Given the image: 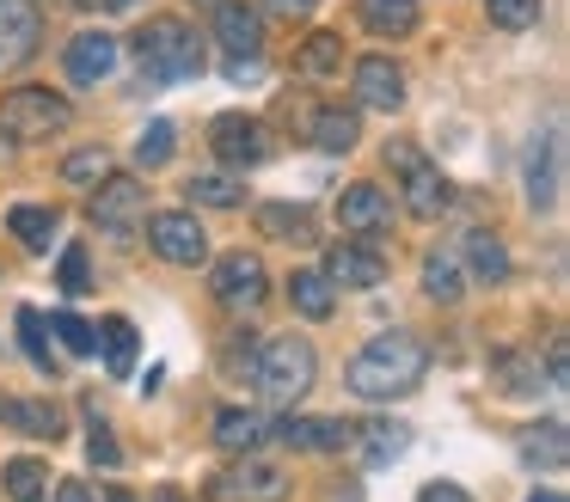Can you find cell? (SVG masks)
<instances>
[{
	"instance_id": "obj_1",
	"label": "cell",
	"mask_w": 570,
	"mask_h": 502,
	"mask_svg": "<svg viewBox=\"0 0 570 502\" xmlns=\"http://www.w3.org/2000/svg\"><path fill=\"white\" fill-rule=\"evenodd\" d=\"M423 374H430V350H423L417 337H405V331H381V337L362 343V350L350 355V367H344L350 392L368 398V404L411 398V392L423 386Z\"/></svg>"
},
{
	"instance_id": "obj_2",
	"label": "cell",
	"mask_w": 570,
	"mask_h": 502,
	"mask_svg": "<svg viewBox=\"0 0 570 502\" xmlns=\"http://www.w3.org/2000/svg\"><path fill=\"white\" fill-rule=\"evenodd\" d=\"M136 61L148 86H185L203 73V31H190L185 19H154L136 31Z\"/></svg>"
},
{
	"instance_id": "obj_3",
	"label": "cell",
	"mask_w": 570,
	"mask_h": 502,
	"mask_svg": "<svg viewBox=\"0 0 570 502\" xmlns=\"http://www.w3.org/2000/svg\"><path fill=\"white\" fill-rule=\"evenodd\" d=\"M252 380H258V392H264V404H301L313 392V380H320V355H313V343L307 337H271L258 355H252Z\"/></svg>"
},
{
	"instance_id": "obj_4",
	"label": "cell",
	"mask_w": 570,
	"mask_h": 502,
	"mask_svg": "<svg viewBox=\"0 0 570 502\" xmlns=\"http://www.w3.org/2000/svg\"><path fill=\"white\" fill-rule=\"evenodd\" d=\"M75 122V105L50 86H13V92H0V141L13 147H38L50 141L56 129Z\"/></svg>"
},
{
	"instance_id": "obj_5",
	"label": "cell",
	"mask_w": 570,
	"mask_h": 502,
	"mask_svg": "<svg viewBox=\"0 0 570 502\" xmlns=\"http://www.w3.org/2000/svg\"><path fill=\"white\" fill-rule=\"evenodd\" d=\"M386 171L399 178V196H405V208L417 220H435L454 203V184L442 178V166H435L417 141H386Z\"/></svg>"
},
{
	"instance_id": "obj_6",
	"label": "cell",
	"mask_w": 570,
	"mask_h": 502,
	"mask_svg": "<svg viewBox=\"0 0 570 502\" xmlns=\"http://www.w3.org/2000/svg\"><path fill=\"white\" fill-rule=\"evenodd\" d=\"M92 227L105 233V239H129V233L141 227V220H148V184L141 178H99L92 184Z\"/></svg>"
},
{
	"instance_id": "obj_7",
	"label": "cell",
	"mask_w": 570,
	"mask_h": 502,
	"mask_svg": "<svg viewBox=\"0 0 570 502\" xmlns=\"http://www.w3.org/2000/svg\"><path fill=\"white\" fill-rule=\"evenodd\" d=\"M215 496L222 502H283L288 496V472L271 465V460H258V453H234V465L215 478Z\"/></svg>"
},
{
	"instance_id": "obj_8",
	"label": "cell",
	"mask_w": 570,
	"mask_h": 502,
	"mask_svg": "<svg viewBox=\"0 0 570 502\" xmlns=\"http://www.w3.org/2000/svg\"><path fill=\"white\" fill-rule=\"evenodd\" d=\"M209 288H215V301L234 306V313H252V306H264V294H271L264 257H258V252H227V257H215Z\"/></svg>"
},
{
	"instance_id": "obj_9",
	"label": "cell",
	"mask_w": 570,
	"mask_h": 502,
	"mask_svg": "<svg viewBox=\"0 0 570 502\" xmlns=\"http://www.w3.org/2000/svg\"><path fill=\"white\" fill-rule=\"evenodd\" d=\"M43 49V7L38 0H0V73H19Z\"/></svg>"
},
{
	"instance_id": "obj_10",
	"label": "cell",
	"mask_w": 570,
	"mask_h": 502,
	"mask_svg": "<svg viewBox=\"0 0 570 502\" xmlns=\"http://www.w3.org/2000/svg\"><path fill=\"white\" fill-rule=\"evenodd\" d=\"M141 227H148V245L166 264H203V257H209V233H203L197 215H185V208H160V215H148Z\"/></svg>"
},
{
	"instance_id": "obj_11",
	"label": "cell",
	"mask_w": 570,
	"mask_h": 502,
	"mask_svg": "<svg viewBox=\"0 0 570 502\" xmlns=\"http://www.w3.org/2000/svg\"><path fill=\"white\" fill-rule=\"evenodd\" d=\"M209 147L222 154V166H234V171L271 159V135H264V122L258 117H239V110H222V117L209 122Z\"/></svg>"
},
{
	"instance_id": "obj_12",
	"label": "cell",
	"mask_w": 570,
	"mask_h": 502,
	"mask_svg": "<svg viewBox=\"0 0 570 502\" xmlns=\"http://www.w3.org/2000/svg\"><path fill=\"white\" fill-rule=\"evenodd\" d=\"M337 227L350 233V239H393V203H386V190H374V184H350L344 196H337Z\"/></svg>"
},
{
	"instance_id": "obj_13",
	"label": "cell",
	"mask_w": 570,
	"mask_h": 502,
	"mask_svg": "<svg viewBox=\"0 0 570 502\" xmlns=\"http://www.w3.org/2000/svg\"><path fill=\"white\" fill-rule=\"evenodd\" d=\"M325 282H332V288H381V282H386L381 245H368V239L332 245V257H325Z\"/></svg>"
},
{
	"instance_id": "obj_14",
	"label": "cell",
	"mask_w": 570,
	"mask_h": 502,
	"mask_svg": "<svg viewBox=\"0 0 570 502\" xmlns=\"http://www.w3.org/2000/svg\"><path fill=\"white\" fill-rule=\"evenodd\" d=\"M356 105L393 117V110L405 105V68H399L393 56H362L356 61Z\"/></svg>"
},
{
	"instance_id": "obj_15",
	"label": "cell",
	"mask_w": 570,
	"mask_h": 502,
	"mask_svg": "<svg viewBox=\"0 0 570 502\" xmlns=\"http://www.w3.org/2000/svg\"><path fill=\"white\" fill-rule=\"evenodd\" d=\"M215 43L222 56H264V12L246 0H215Z\"/></svg>"
},
{
	"instance_id": "obj_16",
	"label": "cell",
	"mask_w": 570,
	"mask_h": 502,
	"mask_svg": "<svg viewBox=\"0 0 570 502\" xmlns=\"http://www.w3.org/2000/svg\"><path fill=\"white\" fill-rule=\"evenodd\" d=\"M62 68H68V80H75V86L111 80V68H117V37H111V31H75Z\"/></svg>"
},
{
	"instance_id": "obj_17",
	"label": "cell",
	"mask_w": 570,
	"mask_h": 502,
	"mask_svg": "<svg viewBox=\"0 0 570 502\" xmlns=\"http://www.w3.org/2000/svg\"><path fill=\"white\" fill-rule=\"evenodd\" d=\"M271 435H283L301 453H344L356 423H337V416H288V423H271Z\"/></svg>"
},
{
	"instance_id": "obj_18",
	"label": "cell",
	"mask_w": 570,
	"mask_h": 502,
	"mask_svg": "<svg viewBox=\"0 0 570 502\" xmlns=\"http://www.w3.org/2000/svg\"><path fill=\"white\" fill-rule=\"evenodd\" d=\"M350 447H362V465H368V472H381V465H393L399 453L411 447V429L393 423V416H368V423H356Z\"/></svg>"
},
{
	"instance_id": "obj_19",
	"label": "cell",
	"mask_w": 570,
	"mask_h": 502,
	"mask_svg": "<svg viewBox=\"0 0 570 502\" xmlns=\"http://www.w3.org/2000/svg\"><path fill=\"white\" fill-rule=\"evenodd\" d=\"M546 374H540V355L528 350H497L491 355V392H503V398H540Z\"/></svg>"
},
{
	"instance_id": "obj_20",
	"label": "cell",
	"mask_w": 570,
	"mask_h": 502,
	"mask_svg": "<svg viewBox=\"0 0 570 502\" xmlns=\"http://www.w3.org/2000/svg\"><path fill=\"white\" fill-rule=\"evenodd\" d=\"M271 441V416L264 411H246V404H227L222 416H215V447L222 453H252Z\"/></svg>"
},
{
	"instance_id": "obj_21",
	"label": "cell",
	"mask_w": 570,
	"mask_h": 502,
	"mask_svg": "<svg viewBox=\"0 0 570 502\" xmlns=\"http://www.w3.org/2000/svg\"><path fill=\"white\" fill-rule=\"evenodd\" d=\"M564 423H558V416H546V423H528L515 435V453L521 460L533 465V472H564Z\"/></svg>"
},
{
	"instance_id": "obj_22",
	"label": "cell",
	"mask_w": 570,
	"mask_h": 502,
	"mask_svg": "<svg viewBox=\"0 0 570 502\" xmlns=\"http://www.w3.org/2000/svg\"><path fill=\"white\" fill-rule=\"evenodd\" d=\"M460 252H466V269H460V276H472L479 288H503L509 282V252H503V239H491L484 227H472Z\"/></svg>"
},
{
	"instance_id": "obj_23",
	"label": "cell",
	"mask_w": 570,
	"mask_h": 502,
	"mask_svg": "<svg viewBox=\"0 0 570 502\" xmlns=\"http://www.w3.org/2000/svg\"><path fill=\"white\" fill-rule=\"evenodd\" d=\"M0 423L19 429V435H38V441L62 435V411L50 398H0Z\"/></svg>"
},
{
	"instance_id": "obj_24",
	"label": "cell",
	"mask_w": 570,
	"mask_h": 502,
	"mask_svg": "<svg viewBox=\"0 0 570 502\" xmlns=\"http://www.w3.org/2000/svg\"><path fill=\"white\" fill-rule=\"evenodd\" d=\"M356 24L374 37H411L417 31V0H356Z\"/></svg>"
},
{
	"instance_id": "obj_25",
	"label": "cell",
	"mask_w": 570,
	"mask_h": 502,
	"mask_svg": "<svg viewBox=\"0 0 570 502\" xmlns=\"http://www.w3.org/2000/svg\"><path fill=\"white\" fill-rule=\"evenodd\" d=\"M356 110H344V105H320L313 110V129H307V141L320 147V154H350L356 147Z\"/></svg>"
},
{
	"instance_id": "obj_26",
	"label": "cell",
	"mask_w": 570,
	"mask_h": 502,
	"mask_svg": "<svg viewBox=\"0 0 570 502\" xmlns=\"http://www.w3.org/2000/svg\"><path fill=\"white\" fill-rule=\"evenodd\" d=\"M344 68V31H313L307 43L295 49V73L301 80H332Z\"/></svg>"
},
{
	"instance_id": "obj_27",
	"label": "cell",
	"mask_w": 570,
	"mask_h": 502,
	"mask_svg": "<svg viewBox=\"0 0 570 502\" xmlns=\"http://www.w3.org/2000/svg\"><path fill=\"white\" fill-rule=\"evenodd\" d=\"M258 227L271 233V239H295V245L320 239V220H313L307 203H264L258 208Z\"/></svg>"
},
{
	"instance_id": "obj_28",
	"label": "cell",
	"mask_w": 570,
	"mask_h": 502,
	"mask_svg": "<svg viewBox=\"0 0 570 502\" xmlns=\"http://www.w3.org/2000/svg\"><path fill=\"white\" fill-rule=\"evenodd\" d=\"M7 227H13V239L26 245V252H50L56 233H62V215L43 208V203H19L13 215H7Z\"/></svg>"
},
{
	"instance_id": "obj_29",
	"label": "cell",
	"mask_w": 570,
	"mask_h": 502,
	"mask_svg": "<svg viewBox=\"0 0 570 502\" xmlns=\"http://www.w3.org/2000/svg\"><path fill=\"white\" fill-rule=\"evenodd\" d=\"M185 196L197 208H239L246 203V178H239L234 166L227 171H197V178H185Z\"/></svg>"
},
{
	"instance_id": "obj_30",
	"label": "cell",
	"mask_w": 570,
	"mask_h": 502,
	"mask_svg": "<svg viewBox=\"0 0 570 502\" xmlns=\"http://www.w3.org/2000/svg\"><path fill=\"white\" fill-rule=\"evenodd\" d=\"M288 301H295L301 318H313V325H320V318H332L337 288L325 282V269H295V276H288Z\"/></svg>"
},
{
	"instance_id": "obj_31",
	"label": "cell",
	"mask_w": 570,
	"mask_h": 502,
	"mask_svg": "<svg viewBox=\"0 0 570 502\" xmlns=\"http://www.w3.org/2000/svg\"><path fill=\"white\" fill-rule=\"evenodd\" d=\"M423 294L442 306H454L460 294H466V276H460V257L454 252H430L423 257Z\"/></svg>"
},
{
	"instance_id": "obj_32",
	"label": "cell",
	"mask_w": 570,
	"mask_h": 502,
	"mask_svg": "<svg viewBox=\"0 0 570 502\" xmlns=\"http://www.w3.org/2000/svg\"><path fill=\"white\" fill-rule=\"evenodd\" d=\"M19 343H26V355L43 367V374H62V362H56V343H50V318L38 313V306H19Z\"/></svg>"
},
{
	"instance_id": "obj_33",
	"label": "cell",
	"mask_w": 570,
	"mask_h": 502,
	"mask_svg": "<svg viewBox=\"0 0 570 502\" xmlns=\"http://www.w3.org/2000/svg\"><path fill=\"white\" fill-rule=\"evenodd\" d=\"M99 350H105V367H111L117 380L136 374V325H129V318H105V325H99Z\"/></svg>"
},
{
	"instance_id": "obj_34",
	"label": "cell",
	"mask_w": 570,
	"mask_h": 502,
	"mask_svg": "<svg viewBox=\"0 0 570 502\" xmlns=\"http://www.w3.org/2000/svg\"><path fill=\"white\" fill-rule=\"evenodd\" d=\"M0 484L13 502H50V472L38 460H7L0 465Z\"/></svg>"
},
{
	"instance_id": "obj_35",
	"label": "cell",
	"mask_w": 570,
	"mask_h": 502,
	"mask_svg": "<svg viewBox=\"0 0 570 502\" xmlns=\"http://www.w3.org/2000/svg\"><path fill=\"white\" fill-rule=\"evenodd\" d=\"M62 178L80 184V190H92L99 178H111V147H75V154L62 159Z\"/></svg>"
},
{
	"instance_id": "obj_36",
	"label": "cell",
	"mask_w": 570,
	"mask_h": 502,
	"mask_svg": "<svg viewBox=\"0 0 570 502\" xmlns=\"http://www.w3.org/2000/svg\"><path fill=\"white\" fill-rule=\"evenodd\" d=\"M484 12H491L497 31H533L546 12V0H484Z\"/></svg>"
},
{
	"instance_id": "obj_37",
	"label": "cell",
	"mask_w": 570,
	"mask_h": 502,
	"mask_svg": "<svg viewBox=\"0 0 570 502\" xmlns=\"http://www.w3.org/2000/svg\"><path fill=\"white\" fill-rule=\"evenodd\" d=\"M50 325H56V343H62L68 355H99V331L80 313H50Z\"/></svg>"
},
{
	"instance_id": "obj_38",
	"label": "cell",
	"mask_w": 570,
	"mask_h": 502,
	"mask_svg": "<svg viewBox=\"0 0 570 502\" xmlns=\"http://www.w3.org/2000/svg\"><path fill=\"white\" fill-rule=\"evenodd\" d=\"M173 147H178V135H173V122H148V135H141L136 141V166L141 171H154V166H166V159H173Z\"/></svg>"
},
{
	"instance_id": "obj_39",
	"label": "cell",
	"mask_w": 570,
	"mask_h": 502,
	"mask_svg": "<svg viewBox=\"0 0 570 502\" xmlns=\"http://www.w3.org/2000/svg\"><path fill=\"white\" fill-rule=\"evenodd\" d=\"M87 453H92V465H99V472H117V465H124V447H117L111 423H105L99 411H92V429H87Z\"/></svg>"
},
{
	"instance_id": "obj_40",
	"label": "cell",
	"mask_w": 570,
	"mask_h": 502,
	"mask_svg": "<svg viewBox=\"0 0 570 502\" xmlns=\"http://www.w3.org/2000/svg\"><path fill=\"white\" fill-rule=\"evenodd\" d=\"M56 276H62V288H68V294H87V288H92L87 245H68V252H62V269H56Z\"/></svg>"
},
{
	"instance_id": "obj_41",
	"label": "cell",
	"mask_w": 570,
	"mask_h": 502,
	"mask_svg": "<svg viewBox=\"0 0 570 502\" xmlns=\"http://www.w3.org/2000/svg\"><path fill=\"white\" fill-rule=\"evenodd\" d=\"M227 80L234 86H264V56H227Z\"/></svg>"
},
{
	"instance_id": "obj_42",
	"label": "cell",
	"mask_w": 570,
	"mask_h": 502,
	"mask_svg": "<svg viewBox=\"0 0 570 502\" xmlns=\"http://www.w3.org/2000/svg\"><path fill=\"white\" fill-rule=\"evenodd\" d=\"M564 331H552V343H546V386H564Z\"/></svg>"
},
{
	"instance_id": "obj_43",
	"label": "cell",
	"mask_w": 570,
	"mask_h": 502,
	"mask_svg": "<svg viewBox=\"0 0 570 502\" xmlns=\"http://www.w3.org/2000/svg\"><path fill=\"white\" fill-rule=\"evenodd\" d=\"M417 502H472V496H466L460 484H423V490H417Z\"/></svg>"
},
{
	"instance_id": "obj_44",
	"label": "cell",
	"mask_w": 570,
	"mask_h": 502,
	"mask_svg": "<svg viewBox=\"0 0 570 502\" xmlns=\"http://www.w3.org/2000/svg\"><path fill=\"white\" fill-rule=\"evenodd\" d=\"M264 7H271L276 19H307V12L320 7V0H264Z\"/></svg>"
},
{
	"instance_id": "obj_45",
	"label": "cell",
	"mask_w": 570,
	"mask_h": 502,
	"mask_svg": "<svg viewBox=\"0 0 570 502\" xmlns=\"http://www.w3.org/2000/svg\"><path fill=\"white\" fill-rule=\"evenodd\" d=\"M56 502H92V490H87V484H75V478H68V484L56 490Z\"/></svg>"
},
{
	"instance_id": "obj_46",
	"label": "cell",
	"mask_w": 570,
	"mask_h": 502,
	"mask_svg": "<svg viewBox=\"0 0 570 502\" xmlns=\"http://www.w3.org/2000/svg\"><path fill=\"white\" fill-rule=\"evenodd\" d=\"M154 502H185V490H173V484H160V490H154Z\"/></svg>"
},
{
	"instance_id": "obj_47",
	"label": "cell",
	"mask_w": 570,
	"mask_h": 502,
	"mask_svg": "<svg viewBox=\"0 0 570 502\" xmlns=\"http://www.w3.org/2000/svg\"><path fill=\"white\" fill-rule=\"evenodd\" d=\"M528 502H564V496H558V490H533Z\"/></svg>"
},
{
	"instance_id": "obj_48",
	"label": "cell",
	"mask_w": 570,
	"mask_h": 502,
	"mask_svg": "<svg viewBox=\"0 0 570 502\" xmlns=\"http://www.w3.org/2000/svg\"><path fill=\"white\" fill-rule=\"evenodd\" d=\"M105 502H136V496H129V490H117V484H111V490H105Z\"/></svg>"
},
{
	"instance_id": "obj_49",
	"label": "cell",
	"mask_w": 570,
	"mask_h": 502,
	"mask_svg": "<svg viewBox=\"0 0 570 502\" xmlns=\"http://www.w3.org/2000/svg\"><path fill=\"white\" fill-rule=\"evenodd\" d=\"M105 7H136V0H105Z\"/></svg>"
},
{
	"instance_id": "obj_50",
	"label": "cell",
	"mask_w": 570,
	"mask_h": 502,
	"mask_svg": "<svg viewBox=\"0 0 570 502\" xmlns=\"http://www.w3.org/2000/svg\"><path fill=\"white\" fill-rule=\"evenodd\" d=\"M75 7H105V0H75Z\"/></svg>"
},
{
	"instance_id": "obj_51",
	"label": "cell",
	"mask_w": 570,
	"mask_h": 502,
	"mask_svg": "<svg viewBox=\"0 0 570 502\" xmlns=\"http://www.w3.org/2000/svg\"><path fill=\"white\" fill-rule=\"evenodd\" d=\"M190 7H215V0H190Z\"/></svg>"
}]
</instances>
